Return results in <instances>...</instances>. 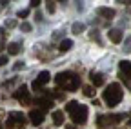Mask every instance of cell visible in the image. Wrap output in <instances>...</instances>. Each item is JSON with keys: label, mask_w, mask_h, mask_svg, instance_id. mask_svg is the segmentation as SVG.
I'll return each instance as SVG.
<instances>
[{"label": "cell", "mask_w": 131, "mask_h": 129, "mask_svg": "<svg viewBox=\"0 0 131 129\" xmlns=\"http://www.w3.org/2000/svg\"><path fill=\"white\" fill-rule=\"evenodd\" d=\"M109 40L113 42V44H120L122 42V38H124V35H122V31L120 29H109Z\"/></svg>", "instance_id": "9"}, {"label": "cell", "mask_w": 131, "mask_h": 129, "mask_svg": "<svg viewBox=\"0 0 131 129\" xmlns=\"http://www.w3.org/2000/svg\"><path fill=\"white\" fill-rule=\"evenodd\" d=\"M15 26H16V22H15V20H9V22L6 24V27H9V29H11V27H15Z\"/></svg>", "instance_id": "26"}, {"label": "cell", "mask_w": 131, "mask_h": 129, "mask_svg": "<svg viewBox=\"0 0 131 129\" xmlns=\"http://www.w3.org/2000/svg\"><path fill=\"white\" fill-rule=\"evenodd\" d=\"M89 38H91V40H96L98 44H102V40H100V35H98V31H96V29L89 31Z\"/></svg>", "instance_id": "18"}, {"label": "cell", "mask_w": 131, "mask_h": 129, "mask_svg": "<svg viewBox=\"0 0 131 129\" xmlns=\"http://www.w3.org/2000/svg\"><path fill=\"white\" fill-rule=\"evenodd\" d=\"M22 67H24V62H16L15 66H13V69H15V71H20Z\"/></svg>", "instance_id": "23"}, {"label": "cell", "mask_w": 131, "mask_h": 129, "mask_svg": "<svg viewBox=\"0 0 131 129\" xmlns=\"http://www.w3.org/2000/svg\"><path fill=\"white\" fill-rule=\"evenodd\" d=\"M29 120H31L33 125H40L44 122V113L40 109H31L29 111Z\"/></svg>", "instance_id": "7"}, {"label": "cell", "mask_w": 131, "mask_h": 129, "mask_svg": "<svg viewBox=\"0 0 131 129\" xmlns=\"http://www.w3.org/2000/svg\"><path fill=\"white\" fill-rule=\"evenodd\" d=\"M124 51H131V38L126 42V47H124Z\"/></svg>", "instance_id": "25"}, {"label": "cell", "mask_w": 131, "mask_h": 129, "mask_svg": "<svg viewBox=\"0 0 131 129\" xmlns=\"http://www.w3.org/2000/svg\"><path fill=\"white\" fill-rule=\"evenodd\" d=\"M27 15H29L27 9H20L18 13H16V17H18V18H24V17H27Z\"/></svg>", "instance_id": "22"}, {"label": "cell", "mask_w": 131, "mask_h": 129, "mask_svg": "<svg viewBox=\"0 0 131 129\" xmlns=\"http://www.w3.org/2000/svg\"><path fill=\"white\" fill-rule=\"evenodd\" d=\"M82 93H84L86 96H93V95H95V91H93L91 86H84V87H82Z\"/></svg>", "instance_id": "19"}, {"label": "cell", "mask_w": 131, "mask_h": 129, "mask_svg": "<svg viewBox=\"0 0 131 129\" xmlns=\"http://www.w3.org/2000/svg\"><path fill=\"white\" fill-rule=\"evenodd\" d=\"M96 125H98V127H106V125H109V124H107L106 115H100V116L96 118Z\"/></svg>", "instance_id": "17"}, {"label": "cell", "mask_w": 131, "mask_h": 129, "mask_svg": "<svg viewBox=\"0 0 131 129\" xmlns=\"http://www.w3.org/2000/svg\"><path fill=\"white\" fill-rule=\"evenodd\" d=\"M4 47H6L4 44H0V53H2V49H4Z\"/></svg>", "instance_id": "30"}, {"label": "cell", "mask_w": 131, "mask_h": 129, "mask_svg": "<svg viewBox=\"0 0 131 129\" xmlns=\"http://www.w3.org/2000/svg\"><path fill=\"white\" fill-rule=\"evenodd\" d=\"M66 111L69 113V116H71V120H73L75 124L84 125V124L88 122V107H86V105H82V104L71 100V102L66 104Z\"/></svg>", "instance_id": "1"}, {"label": "cell", "mask_w": 131, "mask_h": 129, "mask_svg": "<svg viewBox=\"0 0 131 129\" xmlns=\"http://www.w3.org/2000/svg\"><path fill=\"white\" fill-rule=\"evenodd\" d=\"M62 33H64V31H57V33L53 35V38H60V37H62Z\"/></svg>", "instance_id": "29"}, {"label": "cell", "mask_w": 131, "mask_h": 129, "mask_svg": "<svg viewBox=\"0 0 131 129\" xmlns=\"http://www.w3.org/2000/svg\"><path fill=\"white\" fill-rule=\"evenodd\" d=\"M55 82L64 89V91H77L80 87V78L71 73V71H66V73H58L55 76Z\"/></svg>", "instance_id": "2"}, {"label": "cell", "mask_w": 131, "mask_h": 129, "mask_svg": "<svg viewBox=\"0 0 131 129\" xmlns=\"http://www.w3.org/2000/svg\"><path fill=\"white\" fill-rule=\"evenodd\" d=\"M20 29L24 31V33H29V31H31L33 27H31V24H27V22H22V24H20Z\"/></svg>", "instance_id": "21"}, {"label": "cell", "mask_w": 131, "mask_h": 129, "mask_svg": "<svg viewBox=\"0 0 131 129\" xmlns=\"http://www.w3.org/2000/svg\"><path fill=\"white\" fill-rule=\"evenodd\" d=\"M49 80H51V75H49L47 71H42L38 76H37V80H33V84H31V87L35 89V91H40L42 89V86H46Z\"/></svg>", "instance_id": "5"}, {"label": "cell", "mask_w": 131, "mask_h": 129, "mask_svg": "<svg viewBox=\"0 0 131 129\" xmlns=\"http://www.w3.org/2000/svg\"><path fill=\"white\" fill-rule=\"evenodd\" d=\"M120 71L124 73V76L131 78V62H127V60L120 62ZM124 76H122V78H124Z\"/></svg>", "instance_id": "13"}, {"label": "cell", "mask_w": 131, "mask_h": 129, "mask_svg": "<svg viewBox=\"0 0 131 129\" xmlns=\"http://www.w3.org/2000/svg\"><path fill=\"white\" fill-rule=\"evenodd\" d=\"M20 51H22V45L18 42H11L7 45V55H18Z\"/></svg>", "instance_id": "12"}, {"label": "cell", "mask_w": 131, "mask_h": 129, "mask_svg": "<svg viewBox=\"0 0 131 129\" xmlns=\"http://www.w3.org/2000/svg\"><path fill=\"white\" fill-rule=\"evenodd\" d=\"M122 96H124V91L120 87V84H109L104 91V102L109 105V107H115L122 102Z\"/></svg>", "instance_id": "3"}, {"label": "cell", "mask_w": 131, "mask_h": 129, "mask_svg": "<svg viewBox=\"0 0 131 129\" xmlns=\"http://www.w3.org/2000/svg\"><path fill=\"white\" fill-rule=\"evenodd\" d=\"M96 13L100 15V17H104V18H115V9H111V7H98L96 9Z\"/></svg>", "instance_id": "10"}, {"label": "cell", "mask_w": 131, "mask_h": 129, "mask_svg": "<svg viewBox=\"0 0 131 129\" xmlns=\"http://www.w3.org/2000/svg\"><path fill=\"white\" fill-rule=\"evenodd\" d=\"M38 4H40V0H33V2H31V7H38Z\"/></svg>", "instance_id": "28"}, {"label": "cell", "mask_w": 131, "mask_h": 129, "mask_svg": "<svg viewBox=\"0 0 131 129\" xmlns=\"http://www.w3.org/2000/svg\"><path fill=\"white\" fill-rule=\"evenodd\" d=\"M37 105H40V111L44 113V111H47V109H51L53 100H51V98H38V100H37Z\"/></svg>", "instance_id": "11"}, {"label": "cell", "mask_w": 131, "mask_h": 129, "mask_svg": "<svg viewBox=\"0 0 131 129\" xmlns=\"http://www.w3.org/2000/svg\"><path fill=\"white\" fill-rule=\"evenodd\" d=\"M89 78H91V82H93L95 87H100V86H104V82H106L104 75H102V73H95V71H91Z\"/></svg>", "instance_id": "8"}, {"label": "cell", "mask_w": 131, "mask_h": 129, "mask_svg": "<svg viewBox=\"0 0 131 129\" xmlns=\"http://www.w3.org/2000/svg\"><path fill=\"white\" fill-rule=\"evenodd\" d=\"M35 18H37V20H38V22H40V20H42V13H40V11H37V13H35Z\"/></svg>", "instance_id": "27"}, {"label": "cell", "mask_w": 131, "mask_h": 129, "mask_svg": "<svg viewBox=\"0 0 131 129\" xmlns=\"http://www.w3.org/2000/svg\"><path fill=\"white\" fill-rule=\"evenodd\" d=\"M7 129H16V127H24L26 125V116L18 111H11L7 115V122H6Z\"/></svg>", "instance_id": "4"}, {"label": "cell", "mask_w": 131, "mask_h": 129, "mask_svg": "<svg viewBox=\"0 0 131 129\" xmlns=\"http://www.w3.org/2000/svg\"><path fill=\"white\" fill-rule=\"evenodd\" d=\"M53 124L55 125H62L64 124V113L62 111H55L53 113Z\"/></svg>", "instance_id": "15"}, {"label": "cell", "mask_w": 131, "mask_h": 129, "mask_svg": "<svg viewBox=\"0 0 131 129\" xmlns=\"http://www.w3.org/2000/svg\"><path fill=\"white\" fill-rule=\"evenodd\" d=\"M73 47V40H69V38H64L62 42H60V45H58V49L62 51V53H66V51H69Z\"/></svg>", "instance_id": "14"}, {"label": "cell", "mask_w": 131, "mask_h": 129, "mask_svg": "<svg viewBox=\"0 0 131 129\" xmlns=\"http://www.w3.org/2000/svg\"><path fill=\"white\" fill-rule=\"evenodd\" d=\"M129 125H131V120H129Z\"/></svg>", "instance_id": "31"}, {"label": "cell", "mask_w": 131, "mask_h": 129, "mask_svg": "<svg viewBox=\"0 0 131 129\" xmlns=\"http://www.w3.org/2000/svg\"><path fill=\"white\" fill-rule=\"evenodd\" d=\"M15 98L16 100H18V102H22V104H29L31 100H29V91H27V87L26 86H22V87H18V89H16L15 91Z\"/></svg>", "instance_id": "6"}, {"label": "cell", "mask_w": 131, "mask_h": 129, "mask_svg": "<svg viewBox=\"0 0 131 129\" xmlns=\"http://www.w3.org/2000/svg\"><path fill=\"white\" fill-rule=\"evenodd\" d=\"M84 29H86V26L82 24V22H75V24L71 26V31H73V35H80V33H84Z\"/></svg>", "instance_id": "16"}, {"label": "cell", "mask_w": 131, "mask_h": 129, "mask_svg": "<svg viewBox=\"0 0 131 129\" xmlns=\"http://www.w3.org/2000/svg\"><path fill=\"white\" fill-rule=\"evenodd\" d=\"M46 9H47V13H55V9H57V6H55V2H46Z\"/></svg>", "instance_id": "20"}, {"label": "cell", "mask_w": 131, "mask_h": 129, "mask_svg": "<svg viewBox=\"0 0 131 129\" xmlns=\"http://www.w3.org/2000/svg\"><path fill=\"white\" fill-rule=\"evenodd\" d=\"M6 64H7V56H6V55H2V56H0V67L6 66Z\"/></svg>", "instance_id": "24"}]
</instances>
